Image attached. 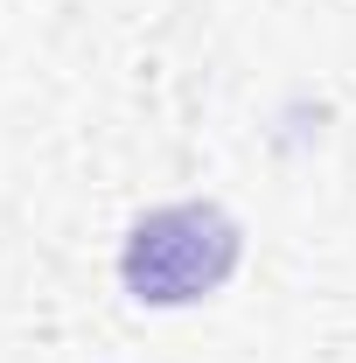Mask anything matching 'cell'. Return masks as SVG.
<instances>
[{"label": "cell", "instance_id": "obj_1", "mask_svg": "<svg viewBox=\"0 0 356 363\" xmlns=\"http://www.w3.org/2000/svg\"><path fill=\"white\" fill-rule=\"evenodd\" d=\"M230 266H238V224L217 203H161V210H147L133 224V238H126V259H119L126 286L140 301H161V308L217 294L230 279Z\"/></svg>", "mask_w": 356, "mask_h": 363}]
</instances>
